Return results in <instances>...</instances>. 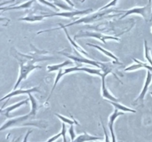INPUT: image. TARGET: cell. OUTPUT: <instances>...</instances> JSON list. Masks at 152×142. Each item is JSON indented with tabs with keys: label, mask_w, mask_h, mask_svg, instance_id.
Here are the masks:
<instances>
[{
	"label": "cell",
	"mask_w": 152,
	"mask_h": 142,
	"mask_svg": "<svg viewBox=\"0 0 152 142\" xmlns=\"http://www.w3.org/2000/svg\"><path fill=\"white\" fill-rule=\"evenodd\" d=\"M33 49L34 50V53L31 54H23L19 52H18L14 47H12L10 49V52L13 57H15L17 60L18 63L20 67V72H19V78L13 87V90H17L18 86L21 83L22 80H25L28 77V75L32 72L34 70L39 69V68H42V67L39 65H34L36 62H43V61L51 60L53 58L52 56H45L44 55L48 53V52L45 51V50H39L33 46Z\"/></svg>",
	"instance_id": "obj_1"
},
{
	"label": "cell",
	"mask_w": 152,
	"mask_h": 142,
	"mask_svg": "<svg viewBox=\"0 0 152 142\" xmlns=\"http://www.w3.org/2000/svg\"><path fill=\"white\" fill-rule=\"evenodd\" d=\"M34 118V116L31 115L30 113L22 115V116L17 117V118H12L1 126V130L2 131L9 127H25V126H34V127H39V128H45L46 124H43L42 121H33Z\"/></svg>",
	"instance_id": "obj_2"
},
{
	"label": "cell",
	"mask_w": 152,
	"mask_h": 142,
	"mask_svg": "<svg viewBox=\"0 0 152 142\" xmlns=\"http://www.w3.org/2000/svg\"><path fill=\"white\" fill-rule=\"evenodd\" d=\"M112 11L114 12V10H104V11H98L96 12V13H93V14L89 15V16L80 18V19L73 22L72 23L68 24V25H64V27H65V28H67V27H70L75 25H79V24L91 23V22L100 20V19H104V18L105 17H109V16H108V14H109V13H111Z\"/></svg>",
	"instance_id": "obj_3"
},
{
	"label": "cell",
	"mask_w": 152,
	"mask_h": 142,
	"mask_svg": "<svg viewBox=\"0 0 152 142\" xmlns=\"http://www.w3.org/2000/svg\"><path fill=\"white\" fill-rule=\"evenodd\" d=\"M151 3L152 1H149L146 5L142 7H134V8L130 9V10H125V11H123L124 12V14L120 17V19H124L125 17H126V16L131 14H140L143 16L145 20L148 21V18L149 16L150 13H152L151 4Z\"/></svg>",
	"instance_id": "obj_4"
},
{
	"label": "cell",
	"mask_w": 152,
	"mask_h": 142,
	"mask_svg": "<svg viewBox=\"0 0 152 142\" xmlns=\"http://www.w3.org/2000/svg\"><path fill=\"white\" fill-rule=\"evenodd\" d=\"M82 37H91V38H96L97 39L100 40L105 44H106V40H114V41H120V38L118 37L113 36L109 35H104V34L100 33H95V32H89V31H85V32H80L79 33L76 34L75 36L74 37V39L76 40L78 38H82Z\"/></svg>",
	"instance_id": "obj_5"
},
{
	"label": "cell",
	"mask_w": 152,
	"mask_h": 142,
	"mask_svg": "<svg viewBox=\"0 0 152 142\" xmlns=\"http://www.w3.org/2000/svg\"><path fill=\"white\" fill-rule=\"evenodd\" d=\"M93 10V9L89 8L86 9V10H72V11H65V12H61V13H47L43 12L45 18L46 17H52V16H60V17L64 18H68V19H74L75 16H78V15H84L87 14V13H90Z\"/></svg>",
	"instance_id": "obj_6"
},
{
	"label": "cell",
	"mask_w": 152,
	"mask_h": 142,
	"mask_svg": "<svg viewBox=\"0 0 152 142\" xmlns=\"http://www.w3.org/2000/svg\"><path fill=\"white\" fill-rule=\"evenodd\" d=\"M58 53H59V54L61 55H63V56H65V57L68 58V59H72V60H74V62H77L79 64H80V63L88 64L90 65H93V66L96 67H98L99 69H101L102 64H103V63H102V62H96V61H94V59H86V58L82 57V56H73V55H71L69 54V53H65V52H62V51L58 52Z\"/></svg>",
	"instance_id": "obj_7"
},
{
	"label": "cell",
	"mask_w": 152,
	"mask_h": 142,
	"mask_svg": "<svg viewBox=\"0 0 152 142\" xmlns=\"http://www.w3.org/2000/svg\"><path fill=\"white\" fill-rule=\"evenodd\" d=\"M152 81V73L151 71H147V76L145 78V84H144V87L142 88V92L140 93V94L139 95L137 98L135 99V101H134V104H143V101L145 99V96L146 95L147 92H148V88H149V86L151 85Z\"/></svg>",
	"instance_id": "obj_8"
},
{
	"label": "cell",
	"mask_w": 152,
	"mask_h": 142,
	"mask_svg": "<svg viewBox=\"0 0 152 142\" xmlns=\"http://www.w3.org/2000/svg\"><path fill=\"white\" fill-rule=\"evenodd\" d=\"M33 92H38V93H40L38 87H34L33 88L31 89H25V90H23V89H17V90H15L13 91L10 92V93H8L7 95L4 96V97H2L1 99V101H4L5 99H7L8 100L10 98L13 97V96H19V95H23V94H30V93H33Z\"/></svg>",
	"instance_id": "obj_9"
},
{
	"label": "cell",
	"mask_w": 152,
	"mask_h": 142,
	"mask_svg": "<svg viewBox=\"0 0 152 142\" xmlns=\"http://www.w3.org/2000/svg\"><path fill=\"white\" fill-rule=\"evenodd\" d=\"M125 112H119L118 109H114V112L110 115L109 117V121H108V128H109L110 133L111 135V138H112V142H116V137L115 135H114V123L115 121V120L117 119V118H118L120 115H124Z\"/></svg>",
	"instance_id": "obj_10"
},
{
	"label": "cell",
	"mask_w": 152,
	"mask_h": 142,
	"mask_svg": "<svg viewBox=\"0 0 152 142\" xmlns=\"http://www.w3.org/2000/svg\"><path fill=\"white\" fill-rule=\"evenodd\" d=\"M58 25H59V28H62V29L63 30V31H64V32H65V35H66L67 38H68V41H70V43H71V44H72V45H73V47H74V48H75L76 50H77V51H78V52H80V53H83V54H84L85 56H88V57H90V56H89V55L88 54V53H87V52H86V51H85V50H83V48H82V47H80V46L79 45V44H77V43L76 42V41H74V39H72V38H71V36H70L69 33H68V30H67V29H66V28H65V27H64V25H62V23H59V24H58Z\"/></svg>",
	"instance_id": "obj_11"
},
{
	"label": "cell",
	"mask_w": 152,
	"mask_h": 142,
	"mask_svg": "<svg viewBox=\"0 0 152 142\" xmlns=\"http://www.w3.org/2000/svg\"><path fill=\"white\" fill-rule=\"evenodd\" d=\"M29 100H30L29 99H25V100L20 101H19L18 103L14 104L11 105V106H7V107H6L5 109H1V112H2V113H4V115H6V117H7V118H11V116L9 115L10 112H11L12 111L14 110V109H17V108L20 107V106H22V105L27 104L28 103V101Z\"/></svg>",
	"instance_id": "obj_12"
},
{
	"label": "cell",
	"mask_w": 152,
	"mask_h": 142,
	"mask_svg": "<svg viewBox=\"0 0 152 142\" xmlns=\"http://www.w3.org/2000/svg\"><path fill=\"white\" fill-rule=\"evenodd\" d=\"M133 59L134 61L136 62V64H132L131 66H129L128 67H126V69L124 70V71H133L142 67L145 68V69L148 70V71H152V67L151 65H148V64L140 62V61L137 60V59Z\"/></svg>",
	"instance_id": "obj_13"
},
{
	"label": "cell",
	"mask_w": 152,
	"mask_h": 142,
	"mask_svg": "<svg viewBox=\"0 0 152 142\" xmlns=\"http://www.w3.org/2000/svg\"><path fill=\"white\" fill-rule=\"evenodd\" d=\"M102 140V137H97V136H93L88 135L85 132L83 134L77 136L74 141L71 142H86V141H92Z\"/></svg>",
	"instance_id": "obj_14"
},
{
	"label": "cell",
	"mask_w": 152,
	"mask_h": 142,
	"mask_svg": "<svg viewBox=\"0 0 152 142\" xmlns=\"http://www.w3.org/2000/svg\"><path fill=\"white\" fill-rule=\"evenodd\" d=\"M87 44L88 46H91V47H95V48H96L97 50H99V51L102 52V53H104L105 55H106L107 56H108L109 58H111V59H112L114 61V63H117V64H120V62H119V59L117 57V56H115V55L114 54V53H112L111 52L108 51V50H105L104 48H102V47H99V46L98 45H96V44H89V43H88Z\"/></svg>",
	"instance_id": "obj_15"
},
{
	"label": "cell",
	"mask_w": 152,
	"mask_h": 142,
	"mask_svg": "<svg viewBox=\"0 0 152 142\" xmlns=\"http://www.w3.org/2000/svg\"><path fill=\"white\" fill-rule=\"evenodd\" d=\"M73 62L70 60H67L65 62H62L61 64H51V65H48L47 67V70L48 72H54V71H58L59 70L62 69L64 67L67 66V65L69 64H72Z\"/></svg>",
	"instance_id": "obj_16"
},
{
	"label": "cell",
	"mask_w": 152,
	"mask_h": 142,
	"mask_svg": "<svg viewBox=\"0 0 152 142\" xmlns=\"http://www.w3.org/2000/svg\"><path fill=\"white\" fill-rule=\"evenodd\" d=\"M34 2V1H26L25 3H22V4H19V5L16 6H13V7H0V10H20V9H25L28 8L31 6V4Z\"/></svg>",
	"instance_id": "obj_17"
},
{
	"label": "cell",
	"mask_w": 152,
	"mask_h": 142,
	"mask_svg": "<svg viewBox=\"0 0 152 142\" xmlns=\"http://www.w3.org/2000/svg\"><path fill=\"white\" fill-rule=\"evenodd\" d=\"M28 97H29L30 101H31V112H29L31 115L35 117L36 115H37V109L39 108V104L38 101H37V99L32 96L31 93L28 94Z\"/></svg>",
	"instance_id": "obj_18"
},
{
	"label": "cell",
	"mask_w": 152,
	"mask_h": 142,
	"mask_svg": "<svg viewBox=\"0 0 152 142\" xmlns=\"http://www.w3.org/2000/svg\"><path fill=\"white\" fill-rule=\"evenodd\" d=\"M62 136L63 138V142H67V139H66V127H65V123H62V131L60 132L59 133H58L57 135H56L53 136V137L50 138L47 141L45 142H53L55 141L56 140H57L59 137Z\"/></svg>",
	"instance_id": "obj_19"
},
{
	"label": "cell",
	"mask_w": 152,
	"mask_h": 142,
	"mask_svg": "<svg viewBox=\"0 0 152 142\" xmlns=\"http://www.w3.org/2000/svg\"><path fill=\"white\" fill-rule=\"evenodd\" d=\"M108 101L110 102V104H111L113 105V106L115 107V109H120V110H122L123 112H133V113H135V112H137V111L135 110V109H131V108H129L128 106H124V105L121 104H120L119 102H113V101Z\"/></svg>",
	"instance_id": "obj_20"
},
{
	"label": "cell",
	"mask_w": 152,
	"mask_h": 142,
	"mask_svg": "<svg viewBox=\"0 0 152 142\" xmlns=\"http://www.w3.org/2000/svg\"><path fill=\"white\" fill-rule=\"evenodd\" d=\"M45 18L44 16H34V15H31V16H26V17L19 18L18 19L19 21H25V22H39L42 21Z\"/></svg>",
	"instance_id": "obj_21"
},
{
	"label": "cell",
	"mask_w": 152,
	"mask_h": 142,
	"mask_svg": "<svg viewBox=\"0 0 152 142\" xmlns=\"http://www.w3.org/2000/svg\"><path fill=\"white\" fill-rule=\"evenodd\" d=\"M55 115H56V116H57L59 119L62 120V122L65 123V124H71V126L74 125V124H77V125H80V124H79V123L75 120V118H72V120H71V119H70V118H67V117H65V116H63V115H59V114H57V113L55 114Z\"/></svg>",
	"instance_id": "obj_22"
},
{
	"label": "cell",
	"mask_w": 152,
	"mask_h": 142,
	"mask_svg": "<svg viewBox=\"0 0 152 142\" xmlns=\"http://www.w3.org/2000/svg\"><path fill=\"white\" fill-rule=\"evenodd\" d=\"M144 47H145V59H147V61L148 62V63H149L150 64H151V66L152 67V58H151V53H150V51H151V49L148 47L146 40H145V41H144Z\"/></svg>",
	"instance_id": "obj_23"
},
{
	"label": "cell",
	"mask_w": 152,
	"mask_h": 142,
	"mask_svg": "<svg viewBox=\"0 0 152 142\" xmlns=\"http://www.w3.org/2000/svg\"><path fill=\"white\" fill-rule=\"evenodd\" d=\"M53 3L56 6H58V7H61V8L64 9V10H68V11H72V8H71V7H68V5H66V4H64L63 1H53Z\"/></svg>",
	"instance_id": "obj_24"
},
{
	"label": "cell",
	"mask_w": 152,
	"mask_h": 142,
	"mask_svg": "<svg viewBox=\"0 0 152 142\" xmlns=\"http://www.w3.org/2000/svg\"><path fill=\"white\" fill-rule=\"evenodd\" d=\"M39 2L41 3V4H45L48 6H50V7H52L53 9H54L55 10H56V11H59V8H58V7H56V6L55 5L53 2H50V1H39Z\"/></svg>",
	"instance_id": "obj_25"
},
{
	"label": "cell",
	"mask_w": 152,
	"mask_h": 142,
	"mask_svg": "<svg viewBox=\"0 0 152 142\" xmlns=\"http://www.w3.org/2000/svg\"><path fill=\"white\" fill-rule=\"evenodd\" d=\"M117 1H111V2H110V3H109V4H106V5H105V6H104V7H101V8L99 9V11H104V10H105V9H107V8H108V7H111V6H114V5H115L116 4H117Z\"/></svg>",
	"instance_id": "obj_26"
},
{
	"label": "cell",
	"mask_w": 152,
	"mask_h": 142,
	"mask_svg": "<svg viewBox=\"0 0 152 142\" xmlns=\"http://www.w3.org/2000/svg\"><path fill=\"white\" fill-rule=\"evenodd\" d=\"M69 133L71 135V141H74V139L76 138H75V133H74V125L71 126L69 129Z\"/></svg>",
	"instance_id": "obj_27"
},
{
	"label": "cell",
	"mask_w": 152,
	"mask_h": 142,
	"mask_svg": "<svg viewBox=\"0 0 152 142\" xmlns=\"http://www.w3.org/2000/svg\"><path fill=\"white\" fill-rule=\"evenodd\" d=\"M31 132H32V131H28V133H27V134L25 135V138H24V141H23V142H27V140H28V135H30V133H31Z\"/></svg>",
	"instance_id": "obj_28"
},
{
	"label": "cell",
	"mask_w": 152,
	"mask_h": 142,
	"mask_svg": "<svg viewBox=\"0 0 152 142\" xmlns=\"http://www.w3.org/2000/svg\"><path fill=\"white\" fill-rule=\"evenodd\" d=\"M19 138H20V137H19ZM19 139H18V140H17V141H13V142H17V141H19Z\"/></svg>",
	"instance_id": "obj_29"
},
{
	"label": "cell",
	"mask_w": 152,
	"mask_h": 142,
	"mask_svg": "<svg viewBox=\"0 0 152 142\" xmlns=\"http://www.w3.org/2000/svg\"><path fill=\"white\" fill-rule=\"evenodd\" d=\"M150 21H152V13H151V20Z\"/></svg>",
	"instance_id": "obj_30"
},
{
	"label": "cell",
	"mask_w": 152,
	"mask_h": 142,
	"mask_svg": "<svg viewBox=\"0 0 152 142\" xmlns=\"http://www.w3.org/2000/svg\"><path fill=\"white\" fill-rule=\"evenodd\" d=\"M151 95H152V92H151Z\"/></svg>",
	"instance_id": "obj_31"
}]
</instances>
